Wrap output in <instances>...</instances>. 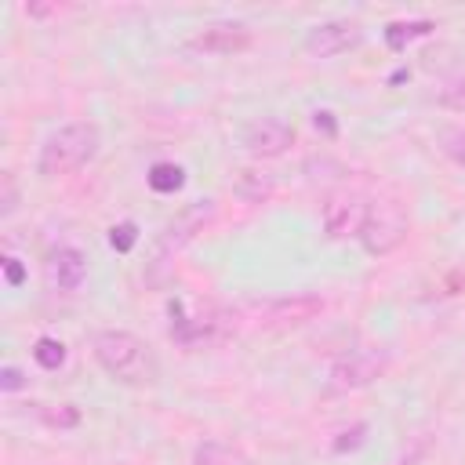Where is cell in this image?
Segmentation results:
<instances>
[{
    "label": "cell",
    "mask_w": 465,
    "mask_h": 465,
    "mask_svg": "<svg viewBox=\"0 0 465 465\" xmlns=\"http://www.w3.org/2000/svg\"><path fill=\"white\" fill-rule=\"evenodd\" d=\"M18 211V185H15V174L4 171L0 174V218H11Z\"/></svg>",
    "instance_id": "cell-18"
},
{
    "label": "cell",
    "mask_w": 465,
    "mask_h": 465,
    "mask_svg": "<svg viewBox=\"0 0 465 465\" xmlns=\"http://www.w3.org/2000/svg\"><path fill=\"white\" fill-rule=\"evenodd\" d=\"M356 240H360L363 251L374 254V258L392 254V251L407 240V218H403V211H400L396 203H371L367 222H363V229H360Z\"/></svg>",
    "instance_id": "cell-4"
},
{
    "label": "cell",
    "mask_w": 465,
    "mask_h": 465,
    "mask_svg": "<svg viewBox=\"0 0 465 465\" xmlns=\"http://www.w3.org/2000/svg\"><path fill=\"white\" fill-rule=\"evenodd\" d=\"M251 40L254 36L243 22H211L200 33L189 36V47L203 51V54H240V51L251 47Z\"/></svg>",
    "instance_id": "cell-9"
},
{
    "label": "cell",
    "mask_w": 465,
    "mask_h": 465,
    "mask_svg": "<svg viewBox=\"0 0 465 465\" xmlns=\"http://www.w3.org/2000/svg\"><path fill=\"white\" fill-rule=\"evenodd\" d=\"M360 40H363V29L352 18H331V22L312 25L302 44L312 58H334V54H345V51L360 47Z\"/></svg>",
    "instance_id": "cell-6"
},
{
    "label": "cell",
    "mask_w": 465,
    "mask_h": 465,
    "mask_svg": "<svg viewBox=\"0 0 465 465\" xmlns=\"http://www.w3.org/2000/svg\"><path fill=\"white\" fill-rule=\"evenodd\" d=\"M193 465H251V458L225 440H203L193 450Z\"/></svg>",
    "instance_id": "cell-12"
},
{
    "label": "cell",
    "mask_w": 465,
    "mask_h": 465,
    "mask_svg": "<svg viewBox=\"0 0 465 465\" xmlns=\"http://www.w3.org/2000/svg\"><path fill=\"white\" fill-rule=\"evenodd\" d=\"M44 272H47V283L58 287V291H76L87 276V258L84 251L76 247H54L44 262Z\"/></svg>",
    "instance_id": "cell-10"
},
{
    "label": "cell",
    "mask_w": 465,
    "mask_h": 465,
    "mask_svg": "<svg viewBox=\"0 0 465 465\" xmlns=\"http://www.w3.org/2000/svg\"><path fill=\"white\" fill-rule=\"evenodd\" d=\"M211 214H214V203H211V200H200V203H189L185 211H178V214L156 232L153 254H149V262H145V280H149V283H163L171 262L182 254L185 243L196 240V232H203V225L211 222Z\"/></svg>",
    "instance_id": "cell-3"
},
{
    "label": "cell",
    "mask_w": 465,
    "mask_h": 465,
    "mask_svg": "<svg viewBox=\"0 0 465 465\" xmlns=\"http://www.w3.org/2000/svg\"><path fill=\"white\" fill-rule=\"evenodd\" d=\"M22 385H25V378H22V371L7 363V367L0 371V389H4V392H18Z\"/></svg>",
    "instance_id": "cell-21"
},
{
    "label": "cell",
    "mask_w": 465,
    "mask_h": 465,
    "mask_svg": "<svg viewBox=\"0 0 465 465\" xmlns=\"http://www.w3.org/2000/svg\"><path fill=\"white\" fill-rule=\"evenodd\" d=\"M389 367V356L381 349H352L331 367L334 389H367L374 385Z\"/></svg>",
    "instance_id": "cell-5"
},
{
    "label": "cell",
    "mask_w": 465,
    "mask_h": 465,
    "mask_svg": "<svg viewBox=\"0 0 465 465\" xmlns=\"http://www.w3.org/2000/svg\"><path fill=\"white\" fill-rule=\"evenodd\" d=\"M232 193L247 203H265L276 193V178L269 171H258V167H240L232 178Z\"/></svg>",
    "instance_id": "cell-11"
},
{
    "label": "cell",
    "mask_w": 465,
    "mask_h": 465,
    "mask_svg": "<svg viewBox=\"0 0 465 465\" xmlns=\"http://www.w3.org/2000/svg\"><path fill=\"white\" fill-rule=\"evenodd\" d=\"M443 149L465 167V127H450V131H443Z\"/></svg>",
    "instance_id": "cell-20"
},
{
    "label": "cell",
    "mask_w": 465,
    "mask_h": 465,
    "mask_svg": "<svg viewBox=\"0 0 465 465\" xmlns=\"http://www.w3.org/2000/svg\"><path fill=\"white\" fill-rule=\"evenodd\" d=\"M316 127H323L327 134H334V120H331V113H316Z\"/></svg>",
    "instance_id": "cell-23"
},
{
    "label": "cell",
    "mask_w": 465,
    "mask_h": 465,
    "mask_svg": "<svg viewBox=\"0 0 465 465\" xmlns=\"http://www.w3.org/2000/svg\"><path fill=\"white\" fill-rule=\"evenodd\" d=\"M4 280H7L11 287H18V283L25 280V269H22V262H18V258H11V254L4 258Z\"/></svg>",
    "instance_id": "cell-22"
},
{
    "label": "cell",
    "mask_w": 465,
    "mask_h": 465,
    "mask_svg": "<svg viewBox=\"0 0 465 465\" xmlns=\"http://www.w3.org/2000/svg\"><path fill=\"white\" fill-rule=\"evenodd\" d=\"M91 349H94L98 367L120 385L145 389V385H156V378H160V360H156L153 345L145 338H138L134 331L105 327L91 338Z\"/></svg>",
    "instance_id": "cell-1"
},
{
    "label": "cell",
    "mask_w": 465,
    "mask_h": 465,
    "mask_svg": "<svg viewBox=\"0 0 465 465\" xmlns=\"http://www.w3.org/2000/svg\"><path fill=\"white\" fill-rule=\"evenodd\" d=\"M33 360L44 367V371H58L62 363H65V345L58 341V338H36V345H33Z\"/></svg>",
    "instance_id": "cell-15"
},
{
    "label": "cell",
    "mask_w": 465,
    "mask_h": 465,
    "mask_svg": "<svg viewBox=\"0 0 465 465\" xmlns=\"http://www.w3.org/2000/svg\"><path fill=\"white\" fill-rule=\"evenodd\" d=\"M243 145L251 156H280L294 145V127L283 116H258L243 127Z\"/></svg>",
    "instance_id": "cell-8"
},
{
    "label": "cell",
    "mask_w": 465,
    "mask_h": 465,
    "mask_svg": "<svg viewBox=\"0 0 465 465\" xmlns=\"http://www.w3.org/2000/svg\"><path fill=\"white\" fill-rule=\"evenodd\" d=\"M371 200H363L360 193H338L323 203V232L327 240H349L360 236L363 222H367Z\"/></svg>",
    "instance_id": "cell-7"
},
{
    "label": "cell",
    "mask_w": 465,
    "mask_h": 465,
    "mask_svg": "<svg viewBox=\"0 0 465 465\" xmlns=\"http://www.w3.org/2000/svg\"><path fill=\"white\" fill-rule=\"evenodd\" d=\"M98 145H102V134L91 120H73V124H62L58 131H51L40 145V156H36V174L40 178H62V174H73L80 167H87L94 156H98Z\"/></svg>",
    "instance_id": "cell-2"
},
{
    "label": "cell",
    "mask_w": 465,
    "mask_h": 465,
    "mask_svg": "<svg viewBox=\"0 0 465 465\" xmlns=\"http://www.w3.org/2000/svg\"><path fill=\"white\" fill-rule=\"evenodd\" d=\"M36 414L47 421V425H58V429H73L80 421V411L73 403H58V407H47V403H33Z\"/></svg>",
    "instance_id": "cell-16"
},
{
    "label": "cell",
    "mask_w": 465,
    "mask_h": 465,
    "mask_svg": "<svg viewBox=\"0 0 465 465\" xmlns=\"http://www.w3.org/2000/svg\"><path fill=\"white\" fill-rule=\"evenodd\" d=\"M145 178H149V189H153V193H178V189L185 185V171H182L178 163H167V160L153 163Z\"/></svg>",
    "instance_id": "cell-14"
},
{
    "label": "cell",
    "mask_w": 465,
    "mask_h": 465,
    "mask_svg": "<svg viewBox=\"0 0 465 465\" xmlns=\"http://www.w3.org/2000/svg\"><path fill=\"white\" fill-rule=\"evenodd\" d=\"M436 102H440L443 109H450V113H465V76H458V80H447V84L440 87Z\"/></svg>",
    "instance_id": "cell-17"
},
{
    "label": "cell",
    "mask_w": 465,
    "mask_h": 465,
    "mask_svg": "<svg viewBox=\"0 0 465 465\" xmlns=\"http://www.w3.org/2000/svg\"><path fill=\"white\" fill-rule=\"evenodd\" d=\"M109 243L124 254V251H131L134 243H138V225L134 222H120V225H113L109 229Z\"/></svg>",
    "instance_id": "cell-19"
},
{
    "label": "cell",
    "mask_w": 465,
    "mask_h": 465,
    "mask_svg": "<svg viewBox=\"0 0 465 465\" xmlns=\"http://www.w3.org/2000/svg\"><path fill=\"white\" fill-rule=\"evenodd\" d=\"M429 33H432V22H425V18H414V22H389V25H385V44H389L392 51H403L411 40L429 36Z\"/></svg>",
    "instance_id": "cell-13"
}]
</instances>
